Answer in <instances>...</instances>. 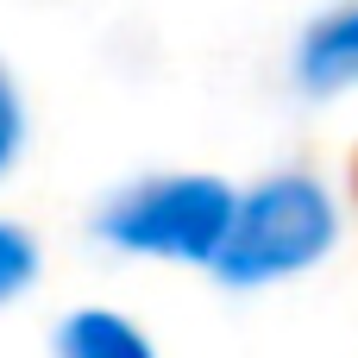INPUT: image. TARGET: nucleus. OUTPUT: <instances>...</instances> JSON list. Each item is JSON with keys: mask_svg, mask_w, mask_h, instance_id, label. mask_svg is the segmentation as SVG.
I'll list each match as a JSON object with an SVG mask.
<instances>
[{"mask_svg": "<svg viewBox=\"0 0 358 358\" xmlns=\"http://www.w3.org/2000/svg\"><path fill=\"white\" fill-rule=\"evenodd\" d=\"M334 245V201L308 176H277L252 189L233 214L227 245L214 252V271L227 283H271L302 264H315Z\"/></svg>", "mask_w": 358, "mask_h": 358, "instance_id": "f257e3e1", "label": "nucleus"}, {"mask_svg": "<svg viewBox=\"0 0 358 358\" xmlns=\"http://www.w3.org/2000/svg\"><path fill=\"white\" fill-rule=\"evenodd\" d=\"M239 214V195L214 176H170V182H145L132 189L101 233L126 252L145 258H189V264H214V252L227 245Z\"/></svg>", "mask_w": 358, "mask_h": 358, "instance_id": "f03ea898", "label": "nucleus"}, {"mask_svg": "<svg viewBox=\"0 0 358 358\" xmlns=\"http://www.w3.org/2000/svg\"><path fill=\"white\" fill-rule=\"evenodd\" d=\"M296 82L315 88V94H334V88H352V82H358V6L321 19V25L302 38Z\"/></svg>", "mask_w": 358, "mask_h": 358, "instance_id": "7ed1b4c3", "label": "nucleus"}, {"mask_svg": "<svg viewBox=\"0 0 358 358\" xmlns=\"http://www.w3.org/2000/svg\"><path fill=\"white\" fill-rule=\"evenodd\" d=\"M57 358H151V346H145V334L126 327L120 315L88 308V315H69V321H63Z\"/></svg>", "mask_w": 358, "mask_h": 358, "instance_id": "20e7f679", "label": "nucleus"}, {"mask_svg": "<svg viewBox=\"0 0 358 358\" xmlns=\"http://www.w3.org/2000/svg\"><path fill=\"white\" fill-rule=\"evenodd\" d=\"M31 277H38V245H31L19 227H6V220H0V302H6V296H19Z\"/></svg>", "mask_w": 358, "mask_h": 358, "instance_id": "39448f33", "label": "nucleus"}, {"mask_svg": "<svg viewBox=\"0 0 358 358\" xmlns=\"http://www.w3.org/2000/svg\"><path fill=\"white\" fill-rule=\"evenodd\" d=\"M19 138H25V113H19V88L13 76L0 69V170L19 157Z\"/></svg>", "mask_w": 358, "mask_h": 358, "instance_id": "423d86ee", "label": "nucleus"}]
</instances>
